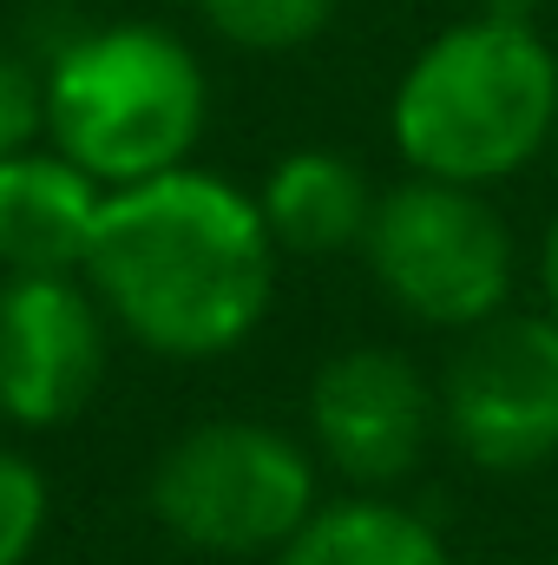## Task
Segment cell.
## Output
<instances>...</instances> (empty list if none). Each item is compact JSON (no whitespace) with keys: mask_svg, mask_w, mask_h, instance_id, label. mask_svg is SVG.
<instances>
[{"mask_svg":"<svg viewBox=\"0 0 558 565\" xmlns=\"http://www.w3.org/2000/svg\"><path fill=\"white\" fill-rule=\"evenodd\" d=\"M79 277L151 355L204 362L264 322L277 289V244L250 191L178 164L106 191Z\"/></svg>","mask_w":558,"mask_h":565,"instance_id":"1","label":"cell"},{"mask_svg":"<svg viewBox=\"0 0 558 565\" xmlns=\"http://www.w3.org/2000/svg\"><path fill=\"white\" fill-rule=\"evenodd\" d=\"M388 132L415 178L500 184L558 139V53L539 20L460 13L440 26L388 99Z\"/></svg>","mask_w":558,"mask_h":565,"instance_id":"2","label":"cell"},{"mask_svg":"<svg viewBox=\"0 0 558 565\" xmlns=\"http://www.w3.org/2000/svg\"><path fill=\"white\" fill-rule=\"evenodd\" d=\"M46 139L106 191L191 164L211 119V79L184 33L158 20L73 26L40 60Z\"/></svg>","mask_w":558,"mask_h":565,"instance_id":"3","label":"cell"},{"mask_svg":"<svg viewBox=\"0 0 558 565\" xmlns=\"http://www.w3.org/2000/svg\"><path fill=\"white\" fill-rule=\"evenodd\" d=\"M151 513L191 553H282L315 513V460L264 422H204L164 447Z\"/></svg>","mask_w":558,"mask_h":565,"instance_id":"4","label":"cell"},{"mask_svg":"<svg viewBox=\"0 0 558 565\" xmlns=\"http://www.w3.org/2000/svg\"><path fill=\"white\" fill-rule=\"evenodd\" d=\"M362 250L375 282L433 329H480L513 289V231L473 184L408 178L382 191Z\"/></svg>","mask_w":558,"mask_h":565,"instance_id":"5","label":"cell"},{"mask_svg":"<svg viewBox=\"0 0 558 565\" xmlns=\"http://www.w3.org/2000/svg\"><path fill=\"white\" fill-rule=\"evenodd\" d=\"M447 440L486 473H533L558 454V322L513 316L466 329L440 382Z\"/></svg>","mask_w":558,"mask_h":565,"instance_id":"6","label":"cell"},{"mask_svg":"<svg viewBox=\"0 0 558 565\" xmlns=\"http://www.w3.org/2000/svg\"><path fill=\"white\" fill-rule=\"evenodd\" d=\"M440 422V395L420 382L401 349H342L309 382V434L335 473L382 493L401 487L427 454V434Z\"/></svg>","mask_w":558,"mask_h":565,"instance_id":"7","label":"cell"},{"mask_svg":"<svg viewBox=\"0 0 558 565\" xmlns=\"http://www.w3.org/2000/svg\"><path fill=\"white\" fill-rule=\"evenodd\" d=\"M106 375V309L79 277H7L0 289V415L73 422Z\"/></svg>","mask_w":558,"mask_h":565,"instance_id":"8","label":"cell"},{"mask_svg":"<svg viewBox=\"0 0 558 565\" xmlns=\"http://www.w3.org/2000/svg\"><path fill=\"white\" fill-rule=\"evenodd\" d=\"M99 211H106V184L79 171L66 151L26 145L0 158V270L7 277H79Z\"/></svg>","mask_w":558,"mask_h":565,"instance_id":"9","label":"cell"},{"mask_svg":"<svg viewBox=\"0 0 558 565\" xmlns=\"http://www.w3.org/2000/svg\"><path fill=\"white\" fill-rule=\"evenodd\" d=\"M257 211L270 224V244L296 250V257H335L348 244L368 237V217H375V191L362 178V164H348L342 151L329 145H302L270 164L264 191H257Z\"/></svg>","mask_w":558,"mask_h":565,"instance_id":"10","label":"cell"},{"mask_svg":"<svg viewBox=\"0 0 558 565\" xmlns=\"http://www.w3.org/2000/svg\"><path fill=\"white\" fill-rule=\"evenodd\" d=\"M277 565H453V553L408 507L368 493V500L315 507L302 533L277 553Z\"/></svg>","mask_w":558,"mask_h":565,"instance_id":"11","label":"cell"},{"mask_svg":"<svg viewBox=\"0 0 558 565\" xmlns=\"http://www.w3.org/2000/svg\"><path fill=\"white\" fill-rule=\"evenodd\" d=\"M342 0H197V20L237 53H296L329 33Z\"/></svg>","mask_w":558,"mask_h":565,"instance_id":"12","label":"cell"},{"mask_svg":"<svg viewBox=\"0 0 558 565\" xmlns=\"http://www.w3.org/2000/svg\"><path fill=\"white\" fill-rule=\"evenodd\" d=\"M46 533V480L33 460L0 447V565H26Z\"/></svg>","mask_w":558,"mask_h":565,"instance_id":"13","label":"cell"},{"mask_svg":"<svg viewBox=\"0 0 558 565\" xmlns=\"http://www.w3.org/2000/svg\"><path fill=\"white\" fill-rule=\"evenodd\" d=\"M46 132V93H40V66L20 53H0V158L26 151Z\"/></svg>","mask_w":558,"mask_h":565,"instance_id":"14","label":"cell"},{"mask_svg":"<svg viewBox=\"0 0 558 565\" xmlns=\"http://www.w3.org/2000/svg\"><path fill=\"white\" fill-rule=\"evenodd\" d=\"M539 282H546V316L558 322V217L546 224V244H539Z\"/></svg>","mask_w":558,"mask_h":565,"instance_id":"15","label":"cell"},{"mask_svg":"<svg viewBox=\"0 0 558 565\" xmlns=\"http://www.w3.org/2000/svg\"><path fill=\"white\" fill-rule=\"evenodd\" d=\"M546 0H466V13H513V20H539Z\"/></svg>","mask_w":558,"mask_h":565,"instance_id":"16","label":"cell"},{"mask_svg":"<svg viewBox=\"0 0 558 565\" xmlns=\"http://www.w3.org/2000/svg\"><path fill=\"white\" fill-rule=\"evenodd\" d=\"M552 145H558V139H552Z\"/></svg>","mask_w":558,"mask_h":565,"instance_id":"17","label":"cell"}]
</instances>
